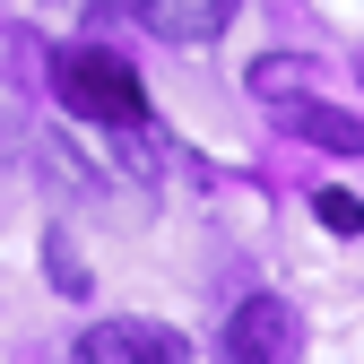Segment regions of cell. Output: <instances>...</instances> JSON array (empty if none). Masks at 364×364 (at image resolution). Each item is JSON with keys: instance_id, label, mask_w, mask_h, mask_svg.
Listing matches in <instances>:
<instances>
[{"instance_id": "obj_4", "label": "cell", "mask_w": 364, "mask_h": 364, "mask_svg": "<svg viewBox=\"0 0 364 364\" xmlns=\"http://www.w3.org/2000/svg\"><path fill=\"white\" fill-rule=\"evenodd\" d=\"M130 9H139V26L156 43H217L243 0H130Z\"/></svg>"}, {"instance_id": "obj_1", "label": "cell", "mask_w": 364, "mask_h": 364, "mask_svg": "<svg viewBox=\"0 0 364 364\" xmlns=\"http://www.w3.org/2000/svg\"><path fill=\"white\" fill-rule=\"evenodd\" d=\"M53 87H61V105L87 113V122H139L148 96H139V70L96 53V43H70V53H53Z\"/></svg>"}, {"instance_id": "obj_2", "label": "cell", "mask_w": 364, "mask_h": 364, "mask_svg": "<svg viewBox=\"0 0 364 364\" xmlns=\"http://www.w3.org/2000/svg\"><path fill=\"white\" fill-rule=\"evenodd\" d=\"M225 347H235L243 364H278L304 347V321H295V304L287 295H243L235 304V321H225Z\"/></svg>"}, {"instance_id": "obj_7", "label": "cell", "mask_w": 364, "mask_h": 364, "mask_svg": "<svg viewBox=\"0 0 364 364\" xmlns=\"http://www.w3.org/2000/svg\"><path fill=\"white\" fill-rule=\"evenodd\" d=\"M312 208H321L330 235H364V200H355V191H338V182H330V191H312Z\"/></svg>"}, {"instance_id": "obj_5", "label": "cell", "mask_w": 364, "mask_h": 364, "mask_svg": "<svg viewBox=\"0 0 364 364\" xmlns=\"http://www.w3.org/2000/svg\"><path fill=\"white\" fill-rule=\"evenodd\" d=\"M295 139H312V148H330V156H364V113H347V105H312V96H287V113H278Z\"/></svg>"}, {"instance_id": "obj_8", "label": "cell", "mask_w": 364, "mask_h": 364, "mask_svg": "<svg viewBox=\"0 0 364 364\" xmlns=\"http://www.w3.org/2000/svg\"><path fill=\"white\" fill-rule=\"evenodd\" d=\"M43 269H53V278H61L70 295H87V260L70 252V235H43Z\"/></svg>"}, {"instance_id": "obj_6", "label": "cell", "mask_w": 364, "mask_h": 364, "mask_svg": "<svg viewBox=\"0 0 364 364\" xmlns=\"http://www.w3.org/2000/svg\"><path fill=\"white\" fill-rule=\"evenodd\" d=\"M304 78H312L304 61H260V70H252V96H260V105H287V96H304Z\"/></svg>"}, {"instance_id": "obj_3", "label": "cell", "mask_w": 364, "mask_h": 364, "mask_svg": "<svg viewBox=\"0 0 364 364\" xmlns=\"http://www.w3.org/2000/svg\"><path fill=\"white\" fill-rule=\"evenodd\" d=\"M191 347H182V330L165 321H96L78 338V364H182Z\"/></svg>"}]
</instances>
